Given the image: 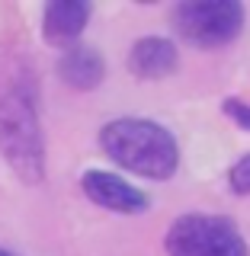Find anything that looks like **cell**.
Returning <instances> with one entry per match:
<instances>
[{"mask_svg": "<svg viewBox=\"0 0 250 256\" xmlns=\"http://www.w3.org/2000/svg\"><path fill=\"white\" fill-rule=\"evenodd\" d=\"M231 189H234L237 196H247L250 192V157L237 160V164L231 166Z\"/></svg>", "mask_w": 250, "mask_h": 256, "instance_id": "obj_9", "label": "cell"}, {"mask_svg": "<svg viewBox=\"0 0 250 256\" xmlns=\"http://www.w3.org/2000/svg\"><path fill=\"white\" fill-rule=\"evenodd\" d=\"M176 48L167 42V38H141V42H135L132 54H128V68H132V74L138 77H164L176 70Z\"/></svg>", "mask_w": 250, "mask_h": 256, "instance_id": "obj_8", "label": "cell"}, {"mask_svg": "<svg viewBox=\"0 0 250 256\" xmlns=\"http://www.w3.org/2000/svg\"><path fill=\"white\" fill-rule=\"evenodd\" d=\"M0 256H13V253H7V250H0Z\"/></svg>", "mask_w": 250, "mask_h": 256, "instance_id": "obj_11", "label": "cell"}, {"mask_svg": "<svg viewBox=\"0 0 250 256\" xmlns=\"http://www.w3.org/2000/svg\"><path fill=\"white\" fill-rule=\"evenodd\" d=\"M58 74L68 86H74V90H93L96 84L103 80V74H106V64H103L100 52L96 48H68L64 52V58L58 64Z\"/></svg>", "mask_w": 250, "mask_h": 256, "instance_id": "obj_7", "label": "cell"}, {"mask_svg": "<svg viewBox=\"0 0 250 256\" xmlns=\"http://www.w3.org/2000/svg\"><path fill=\"white\" fill-rule=\"evenodd\" d=\"M170 256H247V244L228 218L215 214H183L167 230Z\"/></svg>", "mask_w": 250, "mask_h": 256, "instance_id": "obj_3", "label": "cell"}, {"mask_svg": "<svg viewBox=\"0 0 250 256\" xmlns=\"http://www.w3.org/2000/svg\"><path fill=\"white\" fill-rule=\"evenodd\" d=\"M0 150L23 182H42L45 148L32 100L20 90L0 96Z\"/></svg>", "mask_w": 250, "mask_h": 256, "instance_id": "obj_2", "label": "cell"}, {"mask_svg": "<svg viewBox=\"0 0 250 256\" xmlns=\"http://www.w3.org/2000/svg\"><path fill=\"white\" fill-rule=\"evenodd\" d=\"M224 112H228L240 128H247V132H250V106H244L240 100H224Z\"/></svg>", "mask_w": 250, "mask_h": 256, "instance_id": "obj_10", "label": "cell"}, {"mask_svg": "<svg viewBox=\"0 0 250 256\" xmlns=\"http://www.w3.org/2000/svg\"><path fill=\"white\" fill-rule=\"evenodd\" d=\"M173 26L199 48L228 45L244 26V6L237 0H189L173 10Z\"/></svg>", "mask_w": 250, "mask_h": 256, "instance_id": "obj_4", "label": "cell"}, {"mask_svg": "<svg viewBox=\"0 0 250 256\" xmlns=\"http://www.w3.org/2000/svg\"><path fill=\"white\" fill-rule=\"evenodd\" d=\"M84 192L96 205L109 208V212H119V214H138L148 208V196L144 192H138L125 180H119L112 173H103V170L84 173Z\"/></svg>", "mask_w": 250, "mask_h": 256, "instance_id": "obj_5", "label": "cell"}, {"mask_svg": "<svg viewBox=\"0 0 250 256\" xmlns=\"http://www.w3.org/2000/svg\"><path fill=\"white\" fill-rule=\"evenodd\" d=\"M100 144L116 164L148 180L173 176L180 160L173 134L148 118H116L100 132Z\"/></svg>", "mask_w": 250, "mask_h": 256, "instance_id": "obj_1", "label": "cell"}, {"mask_svg": "<svg viewBox=\"0 0 250 256\" xmlns=\"http://www.w3.org/2000/svg\"><path fill=\"white\" fill-rule=\"evenodd\" d=\"M87 16H90V6L84 0H55L45 10V38L55 45L74 42L87 26Z\"/></svg>", "mask_w": 250, "mask_h": 256, "instance_id": "obj_6", "label": "cell"}]
</instances>
